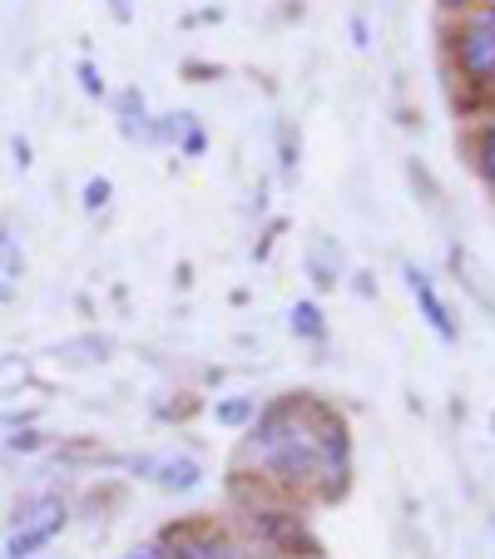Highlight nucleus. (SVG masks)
<instances>
[{"mask_svg": "<svg viewBox=\"0 0 495 559\" xmlns=\"http://www.w3.org/2000/svg\"><path fill=\"white\" fill-rule=\"evenodd\" d=\"M31 381V361L25 357H0V391H21Z\"/></svg>", "mask_w": 495, "mask_h": 559, "instance_id": "dca6fc26", "label": "nucleus"}, {"mask_svg": "<svg viewBox=\"0 0 495 559\" xmlns=\"http://www.w3.org/2000/svg\"><path fill=\"white\" fill-rule=\"evenodd\" d=\"M307 273H313L317 287H338L342 283V248L332 253V243H327V238H317V243L307 248Z\"/></svg>", "mask_w": 495, "mask_h": 559, "instance_id": "9b49d317", "label": "nucleus"}, {"mask_svg": "<svg viewBox=\"0 0 495 559\" xmlns=\"http://www.w3.org/2000/svg\"><path fill=\"white\" fill-rule=\"evenodd\" d=\"M441 35H446V60H451L461 90L481 99L485 109H495V31L471 11L446 21Z\"/></svg>", "mask_w": 495, "mask_h": 559, "instance_id": "f03ea898", "label": "nucleus"}, {"mask_svg": "<svg viewBox=\"0 0 495 559\" xmlns=\"http://www.w3.org/2000/svg\"><path fill=\"white\" fill-rule=\"evenodd\" d=\"M109 352H115V342L105 337V332H85V337H70L55 347V357L60 361H74V367H95V361H105Z\"/></svg>", "mask_w": 495, "mask_h": 559, "instance_id": "1a4fd4ad", "label": "nucleus"}, {"mask_svg": "<svg viewBox=\"0 0 495 559\" xmlns=\"http://www.w3.org/2000/svg\"><path fill=\"white\" fill-rule=\"evenodd\" d=\"M40 445H45V431H35L31 421L15 426V431L5 436V451H11V455H31V451H40Z\"/></svg>", "mask_w": 495, "mask_h": 559, "instance_id": "2eb2a0df", "label": "nucleus"}, {"mask_svg": "<svg viewBox=\"0 0 495 559\" xmlns=\"http://www.w3.org/2000/svg\"><path fill=\"white\" fill-rule=\"evenodd\" d=\"M475 15H481V21L495 31V0H481V11H475Z\"/></svg>", "mask_w": 495, "mask_h": 559, "instance_id": "5701e85b", "label": "nucleus"}, {"mask_svg": "<svg viewBox=\"0 0 495 559\" xmlns=\"http://www.w3.org/2000/svg\"><path fill=\"white\" fill-rule=\"evenodd\" d=\"M248 461L278 496L338 500L352 480V436L322 396H283L248 421Z\"/></svg>", "mask_w": 495, "mask_h": 559, "instance_id": "f257e3e1", "label": "nucleus"}, {"mask_svg": "<svg viewBox=\"0 0 495 559\" xmlns=\"http://www.w3.org/2000/svg\"><path fill=\"white\" fill-rule=\"evenodd\" d=\"M258 416V402L254 396H228V402L213 406V421L219 426H248Z\"/></svg>", "mask_w": 495, "mask_h": 559, "instance_id": "ddd939ff", "label": "nucleus"}, {"mask_svg": "<svg viewBox=\"0 0 495 559\" xmlns=\"http://www.w3.org/2000/svg\"><path fill=\"white\" fill-rule=\"evenodd\" d=\"M0 258H5V273H21V253L11 248V233H0Z\"/></svg>", "mask_w": 495, "mask_h": 559, "instance_id": "aec40b11", "label": "nucleus"}, {"mask_svg": "<svg viewBox=\"0 0 495 559\" xmlns=\"http://www.w3.org/2000/svg\"><path fill=\"white\" fill-rule=\"evenodd\" d=\"M248 525H254L258 545L273 549V555H283V559H313V555H322V549H317V539L307 535V525H303V515H297V510L254 506V510H248Z\"/></svg>", "mask_w": 495, "mask_h": 559, "instance_id": "20e7f679", "label": "nucleus"}, {"mask_svg": "<svg viewBox=\"0 0 495 559\" xmlns=\"http://www.w3.org/2000/svg\"><path fill=\"white\" fill-rule=\"evenodd\" d=\"M154 539L164 549V559H233L228 530H219L213 520H179Z\"/></svg>", "mask_w": 495, "mask_h": 559, "instance_id": "39448f33", "label": "nucleus"}, {"mask_svg": "<svg viewBox=\"0 0 495 559\" xmlns=\"http://www.w3.org/2000/svg\"><path fill=\"white\" fill-rule=\"evenodd\" d=\"M401 277H406V293L416 297V307H422L426 328H432V332H436V337H441V342H456V337H461V328H456L451 307L441 302V293H436V287H432V277H426L422 267H411V263L401 267Z\"/></svg>", "mask_w": 495, "mask_h": 559, "instance_id": "0eeeda50", "label": "nucleus"}, {"mask_svg": "<svg viewBox=\"0 0 495 559\" xmlns=\"http://www.w3.org/2000/svg\"><path fill=\"white\" fill-rule=\"evenodd\" d=\"M436 11H441L446 21H456V15H471V11H481V0H436Z\"/></svg>", "mask_w": 495, "mask_h": 559, "instance_id": "a211bd4d", "label": "nucleus"}, {"mask_svg": "<svg viewBox=\"0 0 495 559\" xmlns=\"http://www.w3.org/2000/svg\"><path fill=\"white\" fill-rule=\"evenodd\" d=\"M109 199H115V183L105 179V174H95V179L85 183V193H80V203H85V213H105Z\"/></svg>", "mask_w": 495, "mask_h": 559, "instance_id": "4468645a", "label": "nucleus"}, {"mask_svg": "<svg viewBox=\"0 0 495 559\" xmlns=\"http://www.w3.org/2000/svg\"><path fill=\"white\" fill-rule=\"evenodd\" d=\"M134 471L144 475V480H154L164 496H189L203 480V465L193 461V455H139Z\"/></svg>", "mask_w": 495, "mask_h": 559, "instance_id": "423d86ee", "label": "nucleus"}, {"mask_svg": "<svg viewBox=\"0 0 495 559\" xmlns=\"http://www.w3.org/2000/svg\"><path fill=\"white\" fill-rule=\"evenodd\" d=\"M115 109H119V134L149 139V109H144V95H139V90H125V95L115 99Z\"/></svg>", "mask_w": 495, "mask_h": 559, "instance_id": "f8f14e48", "label": "nucleus"}, {"mask_svg": "<svg viewBox=\"0 0 495 559\" xmlns=\"http://www.w3.org/2000/svg\"><path fill=\"white\" fill-rule=\"evenodd\" d=\"M105 5H109V15H115L119 25H129L134 21V11H139V0H105Z\"/></svg>", "mask_w": 495, "mask_h": 559, "instance_id": "6ab92c4d", "label": "nucleus"}, {"mask_svg": "<svg viewBox=\"0 0 495 559\" xmlns=\"http://www.w3.org/2000/svg\"><path fill=\"white\" fill-rule=\"evenodd\" d=\"M184 154H203V129L189 124V134H184Z\"/></svg>", "mask_w": 495, "mask_h": 559, "instance_id": "4be33fe9", "label": "nucleus"}, {"mask_svg": "<svg viewBox=\"0 0 495 559\" xmlns=\"http://www.w3.org/2000/svg\"><path fill=\"white\" fill-rule=\"evenodd\" d=\"M287 328H293L297 342H327V317L313 297H303V302L287 307Z\"/></svg>", "mask_w": 495, "mask_h": 559, "instance_id": "9d476101", "label": "nucleus"}, {"mask_svg": "<svg viewBox=\"0 0 495 559\" xmlns=\"http://www.w3.org/2000/svg\"><path fill=\"white\" fill-rule=\"evenodd\" d=\"M74 74H80V90H85V95H95V99H105V95H109L105 74H99V64H95V60H80V64H74Z\"/></svg>", "mask_w": 495, "mask_h": 559, "instance_id": "f3484780", "label": "nucleus"}, {"mask_svg": "<svg viewBox=\"0 0 495 559\" xmlns=\"http://www.w3.org/2000/svg\"><path fill=\"white\" fill-rule=\"evenodd\" d=\"M465 158H471L475 179L495 193V109H485L471 124V134H465Z\"/></svg>", "mask_w": 495, "mask_h": 559, "instance_id": "6e6552de", "label": "nucleus"}, {"mask_svg": "<svg viewBox=\"0 0 495 559\" xmlns=\"http://www.w3.org/2000/svg\"><path fill=\"white\" fill-rule=\"evenodd\" d=\"M11 154H15V169H31V144H25V139H11Z\"/></svg>", "mask_w": 495, "mask_h": 559, "instance_id": "412c9836", "label": "nucleus"}, {"mask_svg": "<svg viewBox=\"0 0 495 559\" xmlns=\"http://www.w3.org/2000/svg\"><path fill=\"white\" fill-rule=\"evenodd\" d=\"M70 525V506L60 496H35L11 515V535H5V559H35L60 530Z\"/></svg>", "mask_w": 495, "mask_h": 559, "instance_id": "7ed1b4c3", "label": "nucleus"}]
</instances>
